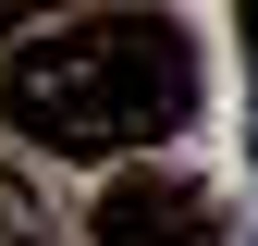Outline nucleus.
I'll return each instance as SVG.
<instances>
[{"label":"nucleus","mask_w":258,"mask_h":246,"mask_svg":"<svg viewBox=\"0 0 258 246\" xmlns=\"http://www.w3.org/2000/svg\"><path fill=\"white\" fill-rule=\"evenodd\" d=\"M0 111L13 136H37L49 160H111V148H160L197 111V49L160 13H99V25H49L0 61Z\"/></svg>","instance_id":"nucleus-1"},{"label":"nucleus","mask_w":258,"mask_h":246,"mask_svg":"<svg viewBox=\"0 0 258 246\" xmlns=\"http://www.w3.org/2000/svg\"><path fill=\"white\" fill-rule=\"evenodd\" d=\"M99 246H209V184L184 172H111L99 209H86Z\"/></svg>","instance_id":"nucleus-2"},{"label":"nucleus","mask_w":258,"mask_h":246,"mask_svg":"<svg viewBox=\"0 0 258 246\" xmlns=\"http://www.w3.org/2000/svg\"><path fill=\"white\" fill-rule=\"evenodd\" d=\"M25 222H37V209H25V184H0V246H25Z\"/></svg>","instance_id":"nucleus-3"},{"label":"nucleus","mask_w":258,"mask_h":246,"mask_svg":"<svg viewBox=\"0 0 258 246\" xmlns=\"http://www.w3.org/2000/svg\"><path fill=\"white\" fill-rule=\"evenodd\" d=\"M246 61H258V13H246Z\"/></svg>","instance_id":"nucleus-4"}]
</instances>
